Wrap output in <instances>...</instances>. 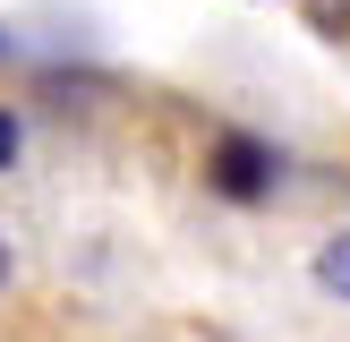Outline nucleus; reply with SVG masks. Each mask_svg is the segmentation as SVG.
<instances>
[{
    "label": "nucleus",
    "instance_id": "1",
    "mask_svg": "<svg viewBox=\"0 0 350 342\" xmlns=\"http://www.w3.org/2000/svg\"><path fill=\"white\" fill-rule=\"evenodd\" d=\"M273 180H282V154H273L265 137L231 129V137H214V146H205V188H214V197L256 205V197H273Z\"/></svg>",
    "mask_w": 350,
    "mask_h": 342
},
{
    "label": "nucleus",
    "instance_id": "2",
    "mask_svg": "<svg viewBox=\"0 0 350 342\" xmlns=\"http://www.w3.org/2000/svg\"><path fill=\"white\" fill-rule=\"evenodd\" d=\"M317 282L334 291V300H350V231H334V239L317 248Z\"/></svg>",
    "mask_w": 350,
    "mask_h": 342
},
{
    "label": "nucleus",
    "instance_id": "3",
    "mask_svg": "<svg viewBox=\"0 0 350 342\" xmlns=\"http://www.w3.org/2000/svg\"><path fill=\"white\" fill-rule=\"evenodd\" d=\"M17 154H26V120L0 103V171H17Z\"/></svg>",
    "mask_w": 350,
    "mask_h": 342
},
{
    "label": "nucleus",
    "instance_id": "4",
    "mask_svg": "<svg viewBox=\"0 0 350 342\" xmlns=\"http://www.w3.org/2000/svg\"><path fill=\"white\" fill-rule=\"evenodd\" d=\"M308 17H317V34H350V0H308Z\"/></svg>",
    "mask_w": 350,
    "mask_h": 342
},
{
    "label": "nucleus",
    "instance_id": "5",
    "mask_svg": "<svg viewBox=\"0 0 350 342\" xmlns=\"http://www.w3.org/2000/svg\"><path fill=\"white\" fill-rule=\"evenodd\" d=\"M9 274H17V256H9V239H0V291H9Z\"/></svg>",
    "mask_w": 350,
    "mask_h": 342
},
{
    "label": "nucleus",
    "instance_id": "6",
    "mask_svg": "<svg viewBox=\"0 0 350 342\" xmlns=\"http://www.w3.org/2000/svg\"><path fill=\"white\" fill-rule=\"evenodd\" d=\"M0 51H9V34H0Z\"/></svg>",
    "mask_w": 350,
    "mask_h": 342
}]
</instances>
